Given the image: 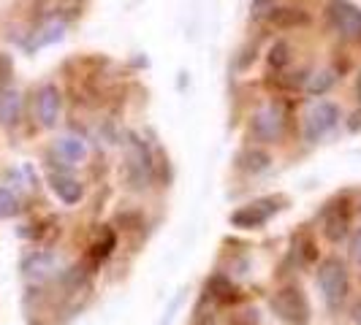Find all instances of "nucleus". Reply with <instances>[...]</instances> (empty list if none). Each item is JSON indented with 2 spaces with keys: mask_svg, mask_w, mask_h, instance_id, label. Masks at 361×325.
<instances>
[{
  "mask_svg": "<svg viewBox=\"0 0 361 325\" xmlns=\"http://www.w3.org/2000/svg\"><path fill=\"white\" fill-rule=\"evenodd\" d=\"M315 279H318V288L324 293L326 307L331 312H337L345 304L348 293H350V274L345 269V263L340 257H324L318 263Z\"/></svg>",
  "mask_w": 361,
  "mask_h": 325,
  "instance_id": "obj_1",
  "label": "nucleus"
},
{
  "mask_svg": "<svg viewBox=\"0 0 361 325\" xmlns=\"http://www.w3.org/2000/svg\"><path fill=\"white\" fill-rule=\"evenodd\" d=\"M271 312L277 320H283L286 325H307L310 317H312V309H310V301L305 295V290L299 285H286L280 288L269 301Z\"/></svg>",
  "mask_w": 361,
  "mask_h": 325,
  "instance_id": "obj_2",
  "label": "nucleus"
},
{
  "mask_svg": "<svg viewBox=\"0 0 361 325\" xmlns=\"http://www.w3.org/2000/svg\"><path fill=\"white\" fill-rule=\"evenodd\" d=\"M286 108L280 106L277 101H271L267 106H261L253 114V122H250V133H253L255 141L261 144H277L286 133Z\"/></svg>",
  "mask_w": 361,
  "mask_h": 325,
  "instance_id": "obj_3",
  "label": "nucleus"
},
{
  "mask_svg": "<svg viewBox=\"0 0 361 325\" xmlns=\"http://www.w3.org/2000/svg\"><path fill=\"white\" fill-rule=\"evenodd\" d=\"M326 17L340 36L361 44V8L353 0H329Z\"/></svg>",
  "mask_w": 361,
  "mask_h": 325,
  "instance_id": "obj_4",
  "label": "nucleus"
},
{
  "mask_svg": "<svg viewBox=\"0 0 361 325\" xmlns=\"http://www.w3.org/2000/svg\"><path fill=\"white\" fill-rule=\"evenodd\" d=\"M152 155L147 144L136 136L130 133L128 136V181L133 190H145L147 184L152 181Z\"/></svg>",
  "mask_w": 361,
  "mask_h": 325,
  "instance_id": "obj_5",
  "label": "nucleus"
},
{
  "mask_svg": "<svg viewBox=\"0 0 361 325\" xmlns=\"http://www.w3.org/2000/svg\"><path fill=\"white\" fill-rule=\"evenodd\" d=\"M340 122V106L331 101H318L305 117V141L318 144L326 133H331Z\"/></svg>",
  "mask_w": 361,
  "mask_h": 325,
  "instance_id": "obj_6",
  "label": "nucleus"
},
{
  "mask_svg": "<svg viewBox=\"0 0 361 325\" xmlns=\"http://www.w3.org/2000/svg\"><path fill=\"white\" fill-rule=\"evenodd\" d=\"M277 212V203L271 198L267 200H255V203H247L242 209H236L231 215V225L234 228H242V231H253V228H261L267 225V219Z\"/></svg>",
  "mask_w": 361,
  "mask_h": 325,
  "instance_id": "obj_7",
  "label": "nucleus"
},
{
  "mask_svg": "<svg viewBox=\"0 0 361 325\" xmlns=\"http://www.w3.org/2000/svg\"><path fill=\"white\" fill-rule=\"evenodd\" d=\"M267 22L277 30H296V27H307L310 14L305 8H293V6H271L267 11Z\"/></svg>",
  "mask_w": 361,
  "mask_h": 325,
  "instance_id": "obj_8",
  "label": "nucleus"
},
{
  "mask_svg": "<svg viewBox=\"0 0 361 325\" xmlns=\"http://www.w3.org/2000/svg\"><path fill=\"white\" fill-rule=\"evenodd\" d=\"M36 114L38 122L44 127L57 125V117H60V90L54 84H44L36 95Z\"/></svg>",
  "mask_w": 361,
  "mask_h": 325,
  "instance_id": "obj_9",
  "label": "nucleus"
},
{
  "mask_svg": "<svg viewBox=\"0 0 361 325\" xmlns=\"http://www.w3.org/2000/svg\"><path fill=\"white\" fill-rule=\"evenodd\" d=\"M49 187H52V193L63 200L66 206L79 203V200H82V196H85L82 181L73 179L71 174H52V177H49Z\"/></svg>",
  "mask_w": 361,
  "mask_h": 325,
  "instance_id": "obj_10",
  "label": "nucleus"
},
{
  "mask_svg": "<svg viewBox=\"0 0 361 325\" xmlns=\"http://www.w3.org/2000/svg\"><path fill=\"white\" fill-rule=\"evenodd\" d=\"M22 117V95L17 90L0 92V125L14 127Z\"/></svg>",
  "mask_w": 361,
  "mask_h": 325,
  "instance_id": "obj_11",
  "label": "nucleus"
},
{
  "mask_svg": "<svg viewBox=\"0 0 361 325\" xmlns=\"http://www.w3.org/2000/svg\"><path fill=\"white\" fill-rule=\"evenodd\" d=\"M54 152L68 165H73V162H82L87 158V144L79 136H63V139L54 141Z\"/></svg>",
  "mask_w": 361,
  "mask_h": 325,
  "instance_id": "obj_12",
  "label": "nucleus"
},
{
  "mask_svg": "<svg viewBox=\"0 0 361 325\" xmlns=\"http://www.w3.org/2000/svg\"><path fill=\"white\" fill-rule=\"evenodd\" d=\"M22 269H25V276H30V279L41 282V279H47V276L54 271V255L52 253H33L27 260H25Z\"/></svg>",
  "mask_w": 361,
  "mask_h": 325,
  "instance_id": "obj_13",
  "label": "nucleus"
},
{
  "mask_svg": "<svg viewBox=\"0 0 361 325\" xmlns=\"http://www.w3.org/2000/svg\"><path fill=\"white\" fill-rule=\"evenodd\" d=\"M271 165V155L261 146H250L239 155V168L247 171V174H261Z\"/></svg>",
  "mask_w": 361,
  "mask_h": 325,
  "instance_id": "obj_14",
  "label": "nucleus"
},
{
  "mask_svg": "<svg viewBox=\"0 0 361 325\" xmlns=\"http://www.w3.org/2000/svg\"><path fill=\"white\" fill-rule=\"evenodd\" d=\"M348 228H350V217H348V212H334V215L326 217L324 222V236L331 241V244H340L343 238H348Z\"/></svg>",
  "mask_w": 361,
  "mask_h": 325,
  "instance_id": "obj_15",
  "label": "nucleus"
},
{
  "mask_svg": "<svg viewBox=\"0 0 361 325\" xmlns=\"http://www.w3.org/2000/svg\"><path fill=\"white\" fill-rule=\"evenodd\" d=\"M207 293H212L217 301H223V304H228V301H234L236 295V288L223 276V274H215L209 282H207Z\"/></svg>",
  "mask_w": 361,
  "mask_h": 325,
  "instance_id": "obj_16",
  "label": "nucleus"
},
{
  "mask_svg": "<svg viewBox=\"0 0 361 325\" xmlns=\"http://www.w3.org/2000/svg\"><path fill=\"white\" fill-rule=\"evenodd\" d=\"M334 82H337L334 71H318V73H312V76H310L305 87H307L310 95H318V98H321V95H326V92L334 87Z\"/></svg>",
  "mask_w": 361,
  "mask_h": 325,
  "instance_id": "obj_17",
  "label": "nucleus"
},
{
  "mask_svg": "<svg viewBox=\"0 0 361 325\" xmlns=\"http://www.w3.org/2000/svg\"><path fill=\"white\" fill-rule=\"evenodd\" d=\"M267 63H269V68H274V71H283L286 65L290 63V44L288 41H274L269 49V57H267Z\"/></svg>",
  "mask_w": 361,
  "mask_h": 325,
  "instance_id": "obj_18",
  "label": "nucleus"
},
{
  "mask_svg": "<svg viewBox=\"0 0 361 325\" xmlns=\"http://www.w3.org/2000/svg\"><path fill=\"white\" fill-rule=\"evenodd\" d=\"M114 247H117V236L111 234V231H106V234H104V244L98 241V244L92 247V260H95V263L106 260L109 255H111V250H114Z\"/></svg>",
  "mask_w": 361,
  "mask_h": 325,
  "instance_id": "obj_19",
  "label": "nucleus"
},
{
  "mask_svg": "<svg viewBox=\"0 0 361 325\" xmlns=\"http://www.w3.org/2000/svg\"><path fill=\"white\" fill-rule=\"evenodd\" d=\"M19 209V200L17 196L11 193V190H6V187H0V219H6V217H14Z\"/></svg>",
  "mask_w": 361,
  "mask_h": 325,
  "instance_id": "obj_20",
  "label": "nucleus"
},
{
  "mask_svg": "<svg viewBox=\"0 0 361 325\" xmlns=\"http://www.w3.org/2000/svg\"><path fill=\"white\" fill-rule=\"evenodd\" d=\"M348 255H350V260L361 266V228H356L353 234H350V241H348Z\"/></svg>",
  "mask_w": 361,
  "mask_h": 325,
  "instance_id": "obj_21",
  "label": "nucleus"
},
{
  "mask_svg": "<svg viewBox=\"0 0 361 325\" xmlns=\"http://www.w3.org/2000/svg\"><path fill=\"white\" fill-rule=\"evenodd\" d=\"M11 76V60L6 54H0V84H6Z\"/></svg>",
  "mask_w": 361,
  "mask_h": 325,
  "instance_id": "obj_22",
  "label": "nucleus"
},
{
  "mask_svg": "<svg viewBox=\"0 0 361 325\" xmlns=\"http://www.w3.org/2000/svg\"><path fill=\"white\" fill-rule=\"evenodd\" d=\"M348 130H350V133H359V130H361V108H356V111L350 114V122H348Z\"/></svg>",
  "mask_w": 361,
  "mask_h": 325,
  "instance_id": "obj_23",
  "label": "nucleus"
},
{
  "mask_svg": "<svg viewBox=\"0 0 361 325\" xmlns=\"http://www.w3.org/2000/svg\"><path fill=\"white\" fill-rule=\"evenodd\" d=\"M271 6H274V0H253V8L261 14V11H269Z\"/></svg>",
  "mask_w": 361,
  "mask_h": 325,
  "instance_id": "obj_24",
  "label": "nucleus"
},
{
  "mask_svg": "<svg viewBox=\"0 0 361 325\" xmlns=\"http://www.w3.org/2000/svg\"><path fill=\"white\" fill-rule=\"evenodd\" d=\"M353 323L361 325V301H356V307H353Z\"/></svg>",
  "mask_w": 361,
  "mask_h": 325,
  "instance_id": "obj_25",
  "label": "nucleus"
},
{
  "mask_svg": "<svg viewBox=\"0 0 361 325\" xmlns=\"http://www.w3.org/2000/svg\"><path fill=\"white\" fill-rule=\"evenodd\" d=\"M356 98H359V103H361V73H359V79H356Z\"/></svg>",
  "mask_w": 361,
  "mask_h": 325,
  "instance_id": "obj_26",
  "label": "nucleus"
}]
</instances>
